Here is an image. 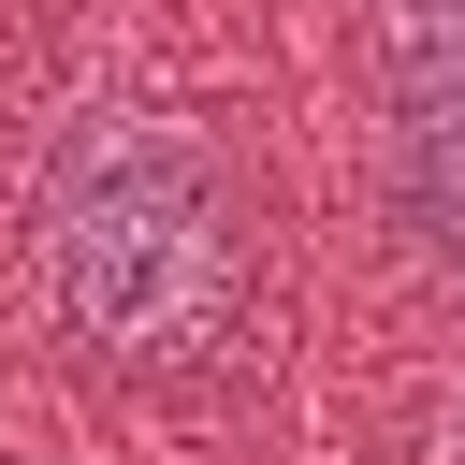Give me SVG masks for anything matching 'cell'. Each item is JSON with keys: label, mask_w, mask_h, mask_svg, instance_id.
I'll return each mask as SVG.
<instances>
[{"label": "cell", "mask_w": 465, "mask_h": 465, "mask_svg": "<svg viewBox=\"0 0 465 465\" xmlns=\"http://www.w3.org/2000/svg\"><path fill=\"white\" fill-rule=\"evenodd\" d=\"M44 305L102 363H203L247 320V203L232 160L160 102H87L44 145Z\"/></svg>", "instance_id": "obj_1"}, {"label": "cell", "mask_w": 465, "mask_h": 465, "mask_svg": "<svg viewBox=\"0 0 465 465\" xmlns=\"http://www.w3.org/2000/svg\"><path fill=\"white\" fill-rule=\"evenodd\" d=\"M436 465H465V378L436 392Z\"/></svg>", "instance_id": "obj_2"}]
</instances>
